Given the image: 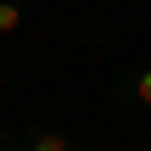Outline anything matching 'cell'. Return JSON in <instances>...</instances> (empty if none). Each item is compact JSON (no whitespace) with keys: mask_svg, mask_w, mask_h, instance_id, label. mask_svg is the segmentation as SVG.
Returning <instances> with one entry per match:
<instances>
[{"mask_svg":"<svg viewBox=\"0 0 151 151\" xmlns=\"http://www.w3.org/2000/svg\"><path fill=\"white\" fill-rule=\"evenodd\" d=\"M118 95H123V101H134L140 112H151V67H134L129 78H118Z\"/></svg>","mask_w":151,"mask_h":151,"instance_id":"1","label":"cell"},{"mask_svg":"<svg viewBox=\"0 0 151 151\" xmlns=\"http://www.w3.org/2000/svg\"><path fill=\"white\" fill-rule=\"evenodd\" d=\"M28 151H73V134L56 123H39V129H28Z\"/></svg>","mask_w":151,"mask_h":151,"instance_id":"2","label":"cell"},{"mask_svg":"<svg viewBox=\"0 0 151 151\" xmlns=\"http://www.w3.org/2000/svg\"><path fill=\"white\" fill-rule=\"evenodd\" d=\"M22 28V0H0V39Z\"/></svg>","mask_w":151,"mask_h":151,"instance_id":"3","label":"cell"},{"mask_svg":"<svg viewBox=\"0 0 151 151\" xmlns=\"http://www.w3.org/2000/svg\"><path fill=\"white\" fill-rule=\"evenodd\" d=\"M0 151H11V129H6V123H0Z\"/></svg>","mask_w":151,"mask_h":151,"instance_id":"4","label":"cell"}]
</instances>
